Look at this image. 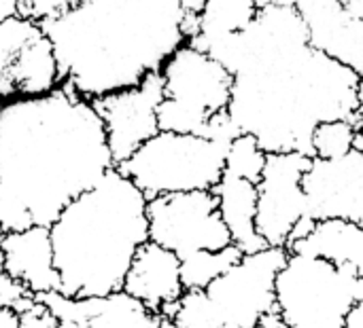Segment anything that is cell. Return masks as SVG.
<instances>
[{"instance_id": "obj_1", "label": "cell", "mask_w": 363, "mask_h": 328, "mask_svg": "<svg viewBox=\"0 0 363 328\" xmlns=\"http://www.w3.org/2000/svg\"><path fill=\"white\" fill-rule=\"evenodd\" d=\"M117 168L94 102L66 85L0 100V229L51 227Z\"/></svg>"}, {"instance_id": "obj_2", "label": "cell", "mask_w": 363, "mask_h": 328, "mask_svg": "<svg viewBox=\"0 0 363 328\" xmlns=\"http://www.w3.org/2000/svg\"><path fill=\"white\" fill-rule=\"evenodd\" d=\"M181 0H81L43 21L62 83L87 100L138 85L187 42Z\"/></svg>"}, {"instance_id": "obj_3", "label": "cell", "mask_w": 363, "mask_h": 328, "mask_svg": "<svg viewBox=\"0 0 363 328\" xmlns=\"http://www.w3.org/2000/svg\"><path fill=\"white\" fill-rule=\"evenodd\" d=\"M362 76L311 45L253 57L232 83L230 117L266 153L313 157L319 123L347 119L363 129Z\"/></svg>"}, {"instance_id": "obj_4", "label": "cell", "mask_w": 363, "mask_h": 328, "mask_svg": "<svg viewBox=\"0 0 363 328\" xmlns=\"http://www.w3.org/2000/svg\"><path fill=\"white\" fill-rule=\"evenodd\" d=\"M147 204V195L113 168L62 210L49 227L62 295L89 297L123 288L134 254L149 242Z\"/></svg>"}, {"instance_id": "obj_5", "label": "cell", "mask_w": 363, "mask_h": 328, "mask_svg": "<svg viewBox=\"0 0 363 328\" xmlns=\"http://www.w3.org/2000/svg\"><path fill=\"white\" fill-rule=\"evenodd\" d=\"M287 248L268 246L242 254L204 291H185L172 322L179 328H255L277 312V276Z\"/></svg>"}, {"instance_id": "obj_6", "label": "cell", "mask_w": 363, "mask_h": 328, "mask_svg": "<svg viewBox=\"0 0 363 328\" xmlns=\"http://www.w3.org/2000/svg\"><path fill=\"white\" fill-rule=\"evenodd\" d=\"M362 301V276L321 257L289 252L277 276V312L289 328H345Z\"/></svg>"}, {"instance_id": "obj_7", "label": "cell", "mask_w": 363, "mask_h": 328, "mask_svg": "<svg viewBox=\"0 0 363 328\" xmlns=\"http://www.w3.org/2000/svg\"><path fill=\"white\" fill-rule=\"evenodd\" d=\"M225 144L198 134L157 131L117 168L147 195V199L213 191L225 172Z\"/></svg>"}, {"instance_id": "obj_8", "label": "cell", "mask_w": 363, "mask_h": 328, "mask_svg": "<svg viewBox=\"0 0 363 328\" xmlns=\"http://www.w3.org/2000/svg\"><path fill=\"white\" fill-rule=\"evenodd\" d=\"M164 100L157 108L162 131L204 136L213 115L228 110L234 76L208 53L183 42L162 66Z\"/></svg>"}, {"instance_id": "obj_9", "label": "cell", "mask_w": 363, "mask_h": 328, "mask_svg": "<svg viewBox=\"0 0 363 328\" xmlns=\"http://www.w3.org/2000/svg\"><path fill=\"white\" fill-rule=\"evenodd\" d=\"M149 240L185 259L200 250H223L232 235L213 191L168 193L149 199Z\"/></svg>"}, {"instance_id": "obj_10", "label": "cell", "mask_w": 363, "mask_h": 328, "mask_svg": "<svg viewBox=\"0 0 363 328\" xmlns=\"http://www.w3.org/2000/svg\"><path fill=\"white\" fill-rule=\"evenodd\" d=\"M60 66L43 23L11 15L0 21V100L43 95L60 87Z\"/></svg>"}, {"instance_id": "obj_11", "label": "cell", "mask_w": 363, "mask_h": 328, "mask_svg": "<svg viewBox=\"0 0 363 328\" xmlns=\"http://www.w3.org/2000/svg\"><path fill=\"white\" fill-rule=\"evenodd\" d=\"M313 157L287 151L268 153L262 178L257 182V233L268 246L287 248L296 225L306 216V193L302 178Z\"/></svg>"}, {"instance_id": "obj_12", "label": "cell", "mask_w": 363, "mask_h": 328, "mask_svg": "<svg viewBox=\"0 0 363 328\" xmlns=\"http://www.w3.org/2000/svg\"><path fill=\"white\" fill-rule=\"evenodd\" d=\"M162 100L164 78L160 72L145 76L134 87L91 100L104 123L115 165L130 159L147 140H151L160 131L157 108Z\"/></svg>"}, {"instance_id": "obj_13", "label": "cell", "mask_w": 363, "mask_h": 328, "mask_svg": "<svg viewBox=\"0 0 363 328\" xmlns=\"http://www.w3.org/2000/svg\"><path fill=\"white\" fill-rule=\"evenodd\" d=\"M306 216L317 221H351L363 225V153L353 148L336 159L313 157L302 178Z\"/></svg>"}, {"instance_id": "obj_14", "label": "cell", "mask_w": 363, "mask_h": 328, "mask_svg": "<svg viewBox=\"0 0 363 328\" xmlns=\"http://www.w3.org/2000/svg\"><path fill=\"white\" fill-rule=\"evenodd\" d=\"M36 301L49 312L55 328H157L162 322V316L123 288L89 297H68L55 291L36 295Z\"/></svg>"}, {"instance_id": "obj_15", "label": "cell", "mask_w": 363, "mask_h": 328, "mask_svg": "<svg viewBox=\"0 0 363 328\" xmlns=\"http://www.w3.org/2000/svg\"><path fill=\"white\" fill-rule=\"evenodd\" d=\"M123 291L143 301L157 316L172 320L179 299L185 293L181 280V259L151 240L145 242L125 274Z\"/></svg>"}, {"instance_id": "obj_16", "label": "cell", "mask_w": 363, "mask_h": 328, "mask_svg": "<svg viewBox=\"0 0 363 328\" xmlns=\"http://www.w3.org/2000/svg\"><path fill=\"white\" fill-rule=\"evenodd\" d=\"M0 269L21 280L34 295L60 291L49 227L32 225L23 231L2 233Z\"/></svg>"}, {"instance_id": "obj_17", "label": "cell", "mask_w": 363, "mask_h": 328, "mask_svg": "<svg viewBox=\"0 0 363 328\" xmlns=\"http://www.w3.org/2000/svg\"><path fill=\"white\" fill-rule=\"evenodd\" d=\"M219 204V214L232 235V244L242 250V254H253L268 248L266 240L257 233V184L223 172L221 180L213 189Z\"/></svg>"}, {"instance_id": "obj_18", "label": "cell", "mask_w": 363, "mask_h": 328, "mask_svg": "<svg viewBox=\"0 0 363 328\" xmlns=\"http://www.w3.org/2000/svg\"><path fill=\"white\" fill-rule=\"evenodd\" d=\"M287 252H304L328 259L336 265L351 267L363 278V225L330 218L317 221L313 231L291 244Z\"/></svg>"}, {"instance_id": "obj_19", "label": "cell", "mask_w": 363, "mask_h": 328, "mask_svg": "<svg viewBox=\"0 0 363 328\" xmlns=\"http://www.w3.org/2000/svg\"><path fill=\"white\" fill-rule=\"evenodd\" d=\"M259 6V0H204L198 15H185V38L189 45L200 47L217 36L240 32L255 19Z\"/></svg>"}, {"instance_id": "obj_20", "label": "cell", "mask_w": 363, "mask_h": 328, "mask_svg": "<svg viewBox=\"0 0 363 328\" xmlns=\"http://www.w3.org/2000/svg\"><path fill=\"white\" fill-rule=\"evenodd\" d=\"M240 257L242 250L230 244L223 250H200L181 259V280L185 291H204L234 263H238Z\"/></svg>"}, {"instance_id": "obj_21", "label": "cell", "mask_w": 363, "mask_h": 328, "mask_svg": "<svg viewBox=\"0 0 363 328\" xmlns=\"http://www.w3.org/2000/svg\"><path fill=\"white\" fill-rule=\"evenodd\" d=\"M357 125L347 119L319 123L313 131V157L319 159H336L355 148Z\"/></svg>"}, {"instance_id": "obj_22", "label": "cell", "mask_w": 363, "mask_h": 328, "mask_svg": "<svg viewBox=\"0 0 363 328\" xmlns=\"http://www.w3.org/2000/svg\"><path fill=\"white\" fill-rule=\"evenodd\" d=\"M266 151H262L259 142L249 136L240 134L228 148L225 155V172L238 178H247L251 182H259L264 165H266Z\"/></svg>"}, {"instance_id": "obj_23", "label": "cell", "mask_w": 363, "mask_h": 328, "mask_svg": "<svg viewBox=\"0 0 363 328\" xmlns=\"http://www.w3.org/2000/svg\"><path fill=\"white\" fill-rule=\"evenodd\" d=\"M340 64L355 70L363 76V19L353 17L349 13V19L342 23V28L332 36V40L321 51Z\"/></svg>"}, {"instance_id": "obj_24", "label": "cell", "mask_w": 363, "mask_h": 328, "mask_svg": "<svg viewBox=\"0 0 363 328\" xmlns=\"http://www.w3.org/2000/svg\"><path fill=\"white\" fill-rule=\"evenodd\" d=\"M36 305H38L36 295L21 280L13 278L0 269V308L21 316Z\"/></svg>"}, {"instance_id": "obj_25", "label": "cell", "mask_w": 363, "mask_h": 328, "mask_svg": "<svg viewBox=\"0 0 363 328\" xmlns=\"http://www.w3.org/2000/svg\"><path fill=\"white\" fill-rule=\"evenodd\" d=\"M81 0H17V11L23 17H30L38 23L62 15L64 11L72 8Z\"/></svg>"}, {"instance_id": "obj_26", "label": "cell", "mask_w": 363, "mask_h": 328, "mask_svg": "<svg viewBox=\"0 0 363 328\" xmlns=\"http://www.w3.org/2000/svg\"><path fill=\"white\" fill-rule=\"evenodd\" d=\"M19 328H55V322L49 312L38 303L36 308L19 316Z\"/></svg>"}, {"instance_id": "obj_27", "label": "cell", "mask_w": 363, "mask_h": 328, "mask_svg": "<svg viewBox=\"0 0 363 328\" xmlns=\"http://www.w3.org/2000/svg\"><path fill=\"white\" fill-rule=\"evenodd\" d=\"M345 328H363V301L351 310V314L345 322Z\"/></svg>"}, {"instance_id": "obj_28", "label": "cell", "mask_w": 363, "mask_h": 328, "mask_svg": "<svg viewBox=\"0 0 363 328\" xmlns=\"http://www.w3.org/2000/svg\"><path fill=\"white\" fill-rule=\"evenodd\" d=\"M255 328H289V324L281 318L279 312H272V314H268Z\"/></svg>"}, {"instance_id": "obj_29", "label": "cell", "mask_w": 363, "mask_h": 328, "mask_svg": "<svg viewBox=\"0 0 363 328\" xmlns=\"http://www.w3.org/2000/svg\"><path fill=\"white\" fill-rule=\"evenodd\" d=\"M0 328H19V316L0 308Z\"/></svg>"}, {"instance_id": "obj_30", "label": "cell", "mask_w": 363, "mask_h": 328, "mask_svg": "<svg viewBox=\"0 0 363 328\" xmlns=\"http://www.w3.org/2000/svg\"><path fill=\"white\" fill-rule=\"evenodd\" d=\"M17 13V0H0V21Z\"/></svg>"}, {"instance_id": "obj_31", "label": "cell", "mask_w": 363, "mask_h": 328, "mask_svg": "<svg viewBox=\"0 0 363 328\" xmlns=\"http://www.w3.org/2000/svg\"><path fill=\"white\" fill-rule=\"evenodd\" d=\"M345 2H347V8L353 17L363 19V0H345Z\"/></svg>"}, {"instance_id": "obj_32", "label": "cell", "mask_w": 363, "mask_h": 328, "mask_svg": "<svg viewBox=\"0 0 363 328\" xmlns=\"http://www.w3.org/2000/svg\"><path fill=\"white\" fill-rule=\"evenodd\" d=\"M262 2V6L264 4H277V6H289V8H298V4L302 2V0H259Z\"/></svg>"}, {"instance_id": "obj_33", "label": "cell", "mask_w": 363, "mask_h": 328, "mask_svg": "<svg viewBox=\"0 0 363 328\" xmlns=\"http://www.w3.org/2000/svg\"><path fill=\"white\" fill-rule=\"evenodd\" d=\"M157 328H179L172 320H168V318H162V322L157 324Z\"/></svg>"}, {"instance_id": "obj_34", "label": "cell", "mask_w": 363, "mask_h": 328, "mask_svg": "<svg viewBox=\"0 0 363 328\" xmlns=\"http://www.w3.org/2000/svg\"><path fill=\"white\" fill-rule=\"evenodd\" d=\"M359 102H362V108H363V76H362V85H359Z\"/></svg>"}, {"instance_id": "obj_35", "label": "cell", "mask_w": 363, "mask_h": 328, "mask_svg": "<svg viewBox=\"0 0 363 328\" xmlns=\"http://www.w3.org/2000/svg\"><path fill=\"white\" fill-rule=\"evenodd\" d=\"M0 240H2V229H0Z\"/></svg>"}]
</instances>
